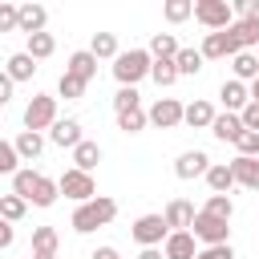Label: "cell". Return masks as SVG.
Listing matches in <instances>:
<instances>
[{
  "label": "cell",
  "mask_w": 259,
  "mask_h": 259,
  "mask_svg": "<svg viewBox=\"0 0 259 259\" xmlns=\"http://www.w3.org/2000/svg\"><path fill=\"white\" fill-rule=\"evenodd\" d=\"M57 93H61L65 101H77V97L85 93V81H81V77H73V73H61V81H57Z\"/></svg>",
  "instance_id": "f35d334b"
},
{
  "label": "cell",
  "mask_w": 259,
  "mask_h": 259,
  "mask_svg": "<svg viewBox=\"0 0 259 259\" xmlns=\"http://www.w3.org/2000/svg\"><path fill=\"white\" fill-rule=\"evenodd\" d=\"M210 158L202 154V150H186V154H178V162H174V174L182 178V182H190V178H206L210 174Z\"/></svg>",
  "instance_id": "9c48e42d"
},
{
  "label": "cell",
  "mask_w": 259,
  "mask_h": 259,
  "mask_svg": "<svg viewBox=\"0 0 259 259\" xmlns=\"http://www.w3.org/2000/svg\"><path fill=\"white\" fill-rule=\"evenodd\" d=\"M0 28H4V32L20 28V8H16V4H0Z\"/></svg>",
  "instance_id": "b9f144b4"
},
{
  "label": "cell",
  "mask_w": 259,
  "mask_h": 259,
  "mask_svg": "<svg viewBox=\"0 0 259 259\" xmlns=\"http://www.w3.org/2000/svg\"><path fill=\"white\" fill-rule=\"evenodd\" d=\"M162 255L166 259H198V239L190 231H174L166 243H162Z\"/></svg>",
  "instance_id": "8fae6325"
},
{
  "label": "cell",
  "mask_w": 259,
  "mask_h": 259,
  "mask_svg": "<svg viewBox=\"0 0 259 259\" xmlns=\"http://www.w3.org/2000/svg\"><path fill=\"white\" fill-rule=\"evenodd\" d=\"M214 117H219V113H214L210 101H190V105H186V125H190V130H210Z\"/></svg>",
  "instance_id": "ffe728a7"
},
{
  "label": "cell",
  "mask_w": 259,
  "mask_h": 259,
  "mask_svg": "<svg viewBox=\"0 0 259 259\" xmlns=\"http://www.w3.org/2000/svg\"><path fill=\"white\" fill-rule=\"evenodd\" d=\"M57 194H61V182H53V178L40 174V182H36V190H32V206H53Z\"/></svg>",
  "instance_id": "f546056e"
},
{
  "label": "cell",
  "mask_w": 259,
  "mask_h": 259,
  "mask_svg": "<svg viewBox=\"0 0 259 259\" xmlns=\"http://www.w3.org/2000/svg\"><path fill=\"white\" fill-rule=\"evenodd\" d=\"M178 40H174V32H154L150 36V57L154 61H178Z\"/></svg>",
  "instance_id": "d6986e66"
},
{
  "label": "cell",
  "mask_w": 259,
  "mask_h": 259,
  "mask_svg": "<svg viewBox=\"0 0 259 259\" xmlns=\"http://www.w3.org/2000/svg\"><path fill=\"white\" fill-rule=\"evenodd\" d=\"M206 186H210V194H227V190L235 186V170H231V162H214L210 174H206Z\"/></svg>",
  "instance_id": "603a6c76"
},
{
  "label": "cell",
  "mask_w": 259,
  "mask_h": 259,
  "mask_svg": "<svg viewBox=\"0 0 259 259\" xmlns=\"http://www.w3.org/2000/svg\"><path fill=\"white\" fill-rule=\"evenodd\" d=\"M231 73H235V81H259V53H239V57H231Z\"/></svg>",
  "instance_id": "44dd1931"
},
{
  "label": "cell",
  "mask_w": 259,
  "mask_h": 259,
  "mask_svg": "<svg viewBox=\"0 0 259 259\" xmlns=\"http://www.w3.org/2000/svg\"><path fill=\"white\" fill-rule=\"evenodd\" d=\"M235 12H239V20H255L259 16V0H239Z\"/></svg>",
  "instance_id": "ee69618b"
},
{
  "label": "cell",
  "mask_w": 259,
  "mask_h": 259,
  "mask_svg": "<svg viewBox=\"0 0 259 259\" xmlns=\"http://www.w3.org/2000/svg\"><path fill=\"white\" fill-rule=\"evenodd\" d=\"M89 53H93L97 61H117V57H121V49H117V36H113V32H93Z\"/></svg>",
  "instance_id": "cb8c5ba5"
},
{
  "label": "cell",
  "mask_w": 259,
  "mask_h": 259,
  "mask_svg": "<svg viewBox=\"0 0 259 259\" xmlns=\"http://www.w3.org/2000/svg\"><path fill=\"white\" fill-rule=\"evenodd\" d=\"M32 259H57V255H32Z\"/></svg>",
  "instance_id": "f907efd6"
},
{
  "label": "cell",
  "mask_w": 259,
  "mask_h": 259,
  "mask_svg": "<svg viewBox=\"0 0 259 259\" xmlns=\"http://www.w3.org/2000/svg\"><path fill=\"white\" fill-rule=\"evenodd\" d=\"M57 182H61V194L73 198L77 206L89 202V198H97V182H93V174H85V170H65Z\"/></svg>",
  "instance_id": "8992f818"
},
{
  "label": "cell",
  "mask_w": 259,
  "mask_h": 259,
  "mask_svg": "<svg viewBox=\"0 0 259 259\" xmlns=\"http://www.w3.org/2000/svg\"><path fill=\"white\" fill-rule=\"evenodd\" d=\"M49 138H53L61 150H77V146L85 142V138H81V121H77V117H61V121L49 130Z\"/></svg>",
  "instance_id": "4fadbf2b"
},
{
  "label": "cell",
  "mask_w": 259,
  "mask_h": 259,
  "mask_svg": "<svg viewBox=\"0 0 259 259\" xmlns=\"http://www.w3.org/2000/svg\"><path fill=\"white\" fill-rule=\"evenodd\" d=\"M231 170H235V182H239V186L259 190V158H235Z\"/></svg>",
  "instance_id": "7402d4cb"
},
{
  "label": "cell",
  "mask_w": 259,
  "mask_h": 259,
  "mask_svg": "<svg viewBox=\"0 0 259 259\" xmlns=\"http://www.w3.org/2000/svg\"><path fill=\"white\" fill-rule=\"evenodd\" d=\"M146 113H150V121H154L158 130H174L178 121H186V105H178L174 97H158Z\"/></svg>",
  "instance_id": "ba28073f"
},
{
  "label": "cell",
  "mask_w": 259,
  "mask_h": 259,
  "mask_svg": "<svg viewBox=\"0 0 259 259\" xmlns=\"http://www.w3.org/2000/svg\"><path fill=\"white\" fill-rule=\"evenodd\" d=\"M16 150H20V158H24V162H32V158L45 150V138H40V134H32V130H24V134L16 138Z\"/></svg>",
  "instance_id": "d6a6232c"
},
{
  "label": "cell",
  "mask_w": 259,
  "mask_h": 259,
  "mask_svg": "<svg viewBox=\"0 0 259 259\" xmlns=\"http://www.w3.org/2000/svg\"><path fill=\"white\" fill-rule=\"evenodd\" d=\"M198 259H235V251H231V243H219V247H202Z\"/></svg>",
  "instance_id": "7bdbcfd3"
},
{
  "label": "cell",
  "mask_w": 259,
  "mask_h": 259,
  "mask_svg": "<svg viewBox=\"0 0 259 259\" xmlns=\"http://www.w3.org/2000/svg\"><path fill=\"white\" fill-rule=\"evenodd\" d=\"M101 162V146L97 142H81L77 150H73V170H85V174H93V166Z\"/></svg>",
  "instance_id": "d4e9b609"
},
{
  "label": "cell",
  "mask_w": 259,
  "mask_h": 259,
  "mask_svg": "<svg viewBox=\"0 0 259 259\" xmlns=\"http://www.w3.org/2000/svg\"><path fill=\"white\" fill-rule=\"evenodd\" d=\"M24 198L20 194H0V214H4V223H20L24 219Z\"/></svg>",
  "instance_id": "e575fe53"
},
{
  "label": "cell",
  "mask_w": 259,
  "mask_h": 259,
  "mask_svg": "<svg viewBox=\"0 0 259 259\" xmlns=\"http://www.w3.org/2000/svg\"><path fill=\"white\" fill-rule=\"evenodd\" d=\"M130 235L142 243V251L146 247H162L166 239H170V227H166V214H142L134 227H130Z\"/></svg>",
  "instance_id": "5b68a950"
},
{
  "label": "cell",
  "mask_w": 259,
  "mask_h": 259,
  "mask_svg": "<svg viewBox=\"0 0 259 259\" xmlns=\"http://www.w3.org/2000/svg\"><path fill=\"white\" fill-rule=\"evenodd\" d=\"M61 117H57V97L49 93H32V101L24 105V130L40 134V130H53Z\"/></svg>",
  "instance_id": "277c9868"
},
{
  "label": "cell",
  "mask_w": 259,
  "mask_h": 259,
  "mask_svg": "<svg viewBox=\"0 0 259 259\" xmlns=\"http://www.w3.org/2000/svg\"><path fill=\"white\" fill-rule=\"evenodd\" d=\"M130 109H142L138 89H117V93H113V113H130Z\"/></svg>",
  "instance_id": "ab89813d"
},
{
  "label": "cell",
  "mask_w": 259,
  "mask_h": 259,
  "mask_svg": "<svg viewBox=\"0 0 259 259\" xmlns=\"http://www.w3.org/2000/svg\"><path fill=\"white\" fill-rule=\"evenodd\" d=\"M45 20H49V12H45L40 4H20V32H24V36L45 32Z\"/></svg>",
  "instance_id": "ac0fdd59"
},
{
  "label": "cell",
  "mask_w": 259,
  "mask_h": 259,
  "mask_svg": "<svg viewBox=\"0 0 259 259\" xmlns=\"http://www.w3.org/2000/svg\"><path fill=\"white\" fill-rule=\"evenodd\" d=\"M202 61H206V57H202V49H182L174 65H178V73H182V77H194V73L202 69Z\"/></svg>",
  "instance_id": "4dcf8cb0"
},
{
  "label": "cell",
  "mask_w": 259,
  "mask_h": 259,
  "mask_svg": "<svg viewBox=\"0 0 259 259\" xmlns=\"http://www.w3.org/2000/svg\"><path fill=\"white\" fill-rule=\"evenodd\" d=\"M12 239H16V231H12V223H4L0 227V247H12Z\"/></svg>",
  "instance_id": "bcb514c9"
},
{
  "label": "cell",
  "mask_w": 259,
  "mask_h": 259,
  "mask_svg": "<svg viewBox=\"0 0 259 259\" xmlns=\"http://www.w3.org/2000/svg\"><path fill=\"white\" fill-rule=\"evenodd\" d=\"M150 69H154L150 49H130V53H121V57L113 61V77H117L121 89H134L142 77H150Z\"/></svg>",
  "instance_id": "7a4b0ae2"
},
{
  "label": "cell",
  "mask_w": 259,
  "mask_h": 259,
  "mask_svg": "<svg viewBox=\"0 0 259 259\" xmlns=\"http://www.w3.org/2000/svg\"><path fill=\"white\" fill-rule=\"evenodd\" d=\"M202 57H206V61H223V57H239V49H235L231 32H206V40H202Z\"/></svg>",
  "instance_id": "5bb4252c"
},
{
  "label": "cell",
  "mask_w": 259,
  "mask_h": 259,
  "mask_svg": "<svg viewBox=\"0 0 259 259\" xmlns=\"http://www.w3.org/2000/svg\"><path fill=\"white\" fill-rule=\"evenodd\" d=\"M138 259H166V255H162V251H158V247H146V251H142V255H138Z\"/></svg>",
  "instance_id": "c3c4849f"
},
{
  "label": "cell",
  "mask_w": 259,
  "mask_h": 259,
  "mask_svg": "<svg viewBox=\"0 0 259 259\" xmlns=\"http://www.w3.org/2000/svg\"><path fill=\"white\" fill-rule=\"evenodd\" d=\"M12 85H16V81L4 73V77H0V105H8V101H12Z\"/></svg>",
  "instance_id": "f6af8a7d"
},
{
  "label": "cell",
  "mask_w": 259,
  "mask_h": 259,
  "mask_svg": "<svg viewBox=\"0 0 259 259\" xmlns=\"http://www.w3.org/2000/svg\"><path fill=\"white\" fill-rule=\"evenodd\" d=\"M146 121H150V113H146V109L117 113V130H121V134H142V130H146Z\"/></svg>",
  "instance_id": "1f68e13d"
},
{
  "label": "cell",
  "mask_w": 259,
  "mask_h": 259,
  "mask_svg": "<svg viewBox=\"0 0 259 259\" xmlns=\"http://www.w3.org/2000/svg\"><path fill=\"white\" fill-rule=\"evenodd\" d=\"M36 182H40V174H36L32 166H24V170L12 178V194H20L24 202H32V190H36Z\"/></svg>",
  "instance_id": "f1b7e54d"
},
{
  "label": "cell",
  "mask_w": 259,
  "mask_h": 259,
  "mask_svg": "<svg viewBox=\"0 0 259 259\" xmlns=\"http://www.w3.org/2000/svg\"><path fill=\"white\" fill-rule=\"evenodd\" d=\"M162 12H166V20H170V24H182L186 16H194V0H166V8H162Z\"/></svg>",
  "instance_id": "74e56055"
},
{
  "label": "cell",
  "mask_w": 259,
  "mask_h": 259,
  "mask_svg": "<svg viewBox=\"0 0 259 259\" xmlns=\"http://www.w3.org/2000/svg\"><path fill=\"white\" fill-rule=\"evenodd\" d=\"M89 259H121V255H117V247H97Z\"/></svg>",
  "instance_id": "7dc6e473"
},
{
  "label": "cell",
  "mask_w": 259,
  "mask_h": 259,
  "mask_svg": "<svg viewBox=\"0 0 259 259\" xmlns=\"http://www.w3.org/2000/svg\"><path fill=\"white\" fill-rule=\"evenodd\" d=\"M194 20L206 24L210 32H227L235 24V4L231 0H194Z\"/></svg>",
  "instance_id": "3957f363"
},
{
  "label": "cell",
  "mask_w": 259,
  "mask_h": 259,
  "mask_svg": "<svg viewBox=\"0 0 259 259\" xmlns=\"http://www.w3.org/2000/svg\"><path fill=\"white\" fill-rule=\"evenodd\" d=\"M57 227H32V255H57Z\"/></svg>",
  "instance_id": "484cf974"
},
{
  "label": "cell",
  "mask_w": 259,
  "mask_h": 259,
  "mask_svg": "<svg viewBox=\"0 0 259 259\" xmlns=\"http://www.w3.org/2000/svg\"><path fill=\"white\" fill-rule=\"evenodd\" d=\"M202 210H206V214H214V219H227V223H231V214H235V202H231L227 194H210V198L202 202Z\"/></svg>",
  "instance_id": "8d00e7d4"
},
{
  "label": "cell",
  "mask_w": 259,
  "mask_h": 259,
  "mask_svg": "<svg viewBox=\"0 0 259 259\" xmlns=\"http://www.w3.org/2000/svg\"><path fill=\"white\" fill-rule=\"evenodd\" d=\"M243 130H247V125H243V117H239V113H219V117H214V125H210V134H214L219 142H231V146L243 138Z\"/></svg>",
  "instance_id": "9a60e30c"
},
{
  "label": "cell",
  "mask_w": 259,
  "mask_h": 259,
  "mask_svg": "<svg viewBox=\"0 0 259 259\" xmlns=\"http://www.w3.org/2000/svg\"><path fill=\"white\" fill-rule=\"evenodd\" d=\"M227 32H231V40H235L239 53H251V45H259V16L255 20H235Z\"/></svg>",
  "instance_id": "2e32d148"
},
{
  "label": "cell",
  "mask_w": 259,
  "mask_h": 259,
  "mask_svg": "<svg viewBox=\"0 0 259 259\" xmlns=\"http://www.w3.org/2000/svg\"><path fill=\"white\" fill-rule=\"evenodd\" d=\"M235 150H239V158H259V134L255 130H243V138L235 142Z\"/></svg>",
  "instance_id": "60d3db41"
},
{
  "label": "cell",
  "mask_w": 259,
  "mask_h": 259,
  "mask_svg": "<svg viewBox=\"0 0 259 259\" xmlns=\"http://www.w3.org/2000/svg\"><path fill=\"white\" fill-rule=\"evenodd\" d=\"M0 174H20V150L16 142H0Z\"/></svg>",
  "instance_id": "836d02e7"
},
{
  "label": "cell",
  "mask_w": 259,
  "mask_h": 259,
  "mask_svg": "<svg viewBox=\"0 0 259 259\" xmlns=\"http://www.w3.org/2000/svg\"><path fill=\"white\" fill-rule=\"evenodd\" d=\"M162 214H166V227H170V235H174V231H190V227H194V219H198L194 202H186V198H170Z\"/></svg>",
  "instance_id": "30bf717a"
},
{
  "label": "cell",
  "mask_w": 259,
  "mask_h": 259,
  "mask_svg": "<svg viewBox=\"0 0 259 259\" xmlns=\"http://www.w3.org/2000/svg\"><path fill=\"white\" fill-rule=\"evenodd\" d=\"M65 73H73V77H81L85 85L97 77V57L89 53V49H81V53H73L69 57V65H65Z\"/></svg>",
  "instance_id": "e0dca14e"
},
{
  "label": "cell",
  "mask_w": 259,
  "mask_h": 259,
  "mask_svg": "<svg viewBox=\"0 0 259 259\" xmlns=\"http://www.w3.org/2000/svg\"><path fill=\"white\" fill-rule=\"evenodd\" d=\"M219 97H223V105H227V113H243L247 105H251V89L243 85V81H223V89H219Z\"/></svg>",
  "instance_id": "7c38bea8"
},
{
  "label": "cell",
  "mask_w": 259,
  "mask_h": 259,
  "mask_svg": "<svg viewBox=\"0 0 259 259\" xmlns=\"http://www.w3.org/2000/svg\"><path fill=\"white\" fill-rule=\"evenodd\" d=\"M113 214H117V202L113 198H105V194H97V198H89V202H81L77 210H73V231L77 235H89V231H97V227H105V223H113Z\"/></svg>",
  "instance_id": "6da1fadb"
},
{
  "label": "cell",
  "mask_w": 259,
  "mask_h": 259,
  "mask_svg": "<svg viewBox=\"0 0 259 259\" xmlns=\"http://www.w3.org/2000/svg\"><path fill=\"white\" fill-rule=\"evenodd\" d=\"M32 61H45V57H53L57 53V40H53V32H36V36H28V49H24Z\"/></svg>",
  "instance_id": "4316f807"
},
{
  "label": "cell",
  "mask_w": 259,
  "mask_h": 259,
  "mask_svg": "<svg viewBox=\"0 0 259 259\" xmlns=\"http://www.w3.org/2000/svg\"><path fill=\"white\" fill-rule=\"evenodd\" d=\"M32 73H36V61H32L28 53H12V57H8V77H12V81H28Z\"/></svg>",
  "instance_id": "83f0119b"
},
{
  "label": "cell",
  "mask_w": 259,
  "mask_h": 259,
  "mask_svg": "<svg viewBox=\"0 0 259 259\" xmlns=\"http://www.w3.org/2000/svg\"><path fill=\"white\" fill-rule=\"evenodd\" d=\"M190 235H194L198 243H206V247H219V243H227V235H231V227H227V219H214V214H206V210H198V219H194V227H190Z\"/></svg>",
  "instance_id": "52a82bcc"
},
{
  "label": "cell",
  "mask_w": 259,
  "mask_h": 259,
  "mask_svg": "<svg viewBox=\"0 0 259 259\" xmlns=\"http://www.w3.org/2000/svg\"><path fill=\"white\" fill-rule=\"evenodd\" d=\"M150 77H154V81H158L162 89H170V85H174V81H178L182 73H178V65H174V61H154V69H150Z\"/></svg>",
  "instance_id": "d590c367"
},
{
  "label": "cell",
  "mask_w": 259,
  "mask_h": 259,
  "mask_svg": "<svg viewBox=\"0 0 259 259\" xmlns=\"http://www.w3.org/2000/svg\"><path fill=\"white\" fill-rule=\"evenodd\" d=\"M251 101H259V81H251Z\"/></svg>",
  "instance_id": "681fc988"
}]
</instances>
